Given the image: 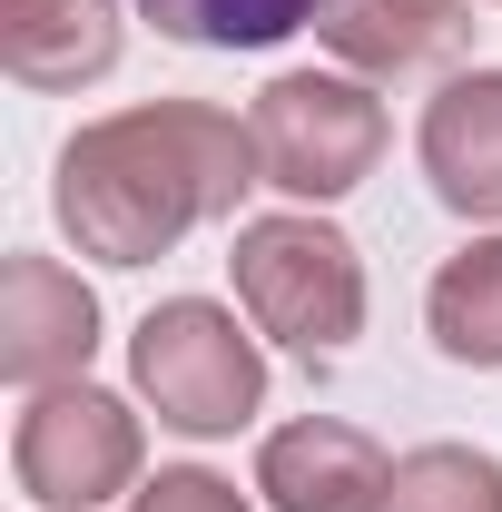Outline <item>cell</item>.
Returning a JSON list of instances; mask_svg holds the SVG:
<instances>
[{
	"mask_svg": "<svg viewBox=\"0 0 502 512\" xmlns=\"http://www.w3.org/2000/svg\"><path fill=\"white\" fill-rule=\"evenodd\" d=\"M384 512H502V463L483 444H414L394 463Z\"/></svg>",
	"mask_w": 502,
	"mask_h": 512,
	"instance_id": "obj_13",
	"label": "cell"
},
{
	"mask_svg": "<svg viewBox=\"0 0 502 512\" xmlns=\"http://www.w3.org/2000/svg\"><path fill=\"white\" fill-rule=\"evenodd\" d=\"M128 512H256L227 473H207V463H168V473H148L138 493H128Z\"/></svg>",
	"mask_w": 502,
	"mask_h": 512,
	"instance_id": "obj_14",
	"label": "cell"
},
{
	"mask_svg": "<svg viewBox=\"0 0 502 512\" xmlns=\"http://www.w3.org/2000/svg\"><path fill=\"white\" fill-rule=\"evenodd\" d=\"M138 414L99 384H50L10 424V473L40 512H99L109 493H138Z\"/></svg>",
	"mask_w": 502,
	"mask_h": 512,
	"instance_id": "obj_5",
	"label": "cell"
},
{
	"mask_svg": "<svg viewBox=\"0 0 502 512\" xmlns=\"http://www.w3.org/2000/svg\"><path fill=\"white\" fill-rule=\"evenodd\" d=\"M138 20H158V40L188 50H276L325 20V0H128Z\"/></svg>",
	"mask_w": 502,
	"mask_h": 512,
	"instance_id": "obj_12",
	"label": "cell"
},
{
	"mask_svg": "<svg viewBox=\"0 0 502 512\" xmlns=\"http://www.w3.org/2000/svg\"><path fill=\"white\" fill-rule=\"evenodd\" d=\"M99 355V296L89 276L60 266V256H10L0 266V375L50 394V384H79Z\"/></svg>",
	"mask_w": 502,
	"mask_h": 512,
	"instance_id": "obj_6",
	"label": "cell"
},
{
	"mask_svg": "<svg viewBox=\"0 0 502 512\" xmlns=\"http://www.w3.org/2000/svg\"><path fill=\"white\" fill-rule=\"evenodd\" d=\"M247 128H256L266 188L296 197V207L355 197L375 178V158H384V99L365 79H345V69H276V79L256 89Z\"/></svg>",
	"mask_w": 502,
	"mask_h": 512,
	"instance_id": "obj_3",
	"label": "cell"
},
{
	"mask_svg": "<svg viewBox=\"0 0 502 512\" xmlns=\"http://www.w3.org/2000/svg\"><path fill=\"white\" fill-rule=\"evenodd\" d=\"M424 325L453 365L493 375L502 365V237H473L463 256H443L434 286H424Z\"/></svg>",
	"mask_w": 502,
	"mask_h": 512,
	"instance_id": "obj_11",
	"label": "cell"
},
{
	"mask_svg": "<svg viewBox=\"0 0 502 512\" xmlns=\"http://www.w3.org/2000/svg\"><path fill=\"white\" fill-rule=\"evenodd\" d=\"M0 60L30 89H79L119 60L109 0H0Z\"/></svg>",
	"mask_w": 502,
	"mask_h": 512,
	"instance_id": "obj_10",
	"label": "cell"
},
{
	"mask_svg": "<svg viewBox=\"0 0 502 512\" xmlns=\"http://www.w3.org/2000/svg\"><path fill=\"white\" fill-rule=\"evenodd\" d=\"M256 493H266V512H384L394 463H384V444L365 424L296 414L256 444Z\"/></svg>",
	"mask_w": 502,
	"mask_h": 512,
	"instance_id": "obj_7",
	"label": "cell"
},
{
	"mask_svg": "<svg viewBox=\"0 0 502 512\" xmlns=\"http://www.w3.org/2000/svg\"><path fill=\"white\" fill-rule=\"evenodd\" d=\"M414 158L453 217L473 227H502V69H463L424 99V128H414Z\"/></svg>",
	"mask_w": 502,
	"mask_h": 512,
	"instance_id": "obj_8",
	"label": "cell"
},
{
	"mask_svg": "<svg viewBox=\"0 0 502 512\" xmlns=\"http://www.w3.org/2000/svg\"><path fill=\"white\" fill-rule=\"evenodd\" d=\"M128 375L158 404V424H168V434H197V444L237 434L256 404H266V355H256V335L227 316L217 296H168V306H148L138 335H128Z\"/></svg>",
	"mask_w": 502,
	"mask_h": 512,
	"instance_id": "obj_4",
	"label": "cell"
},
{
	"mask_svg": "<svg viewBox=\"0 0 502 512\" xmlns=\"http://www.w3.org/2000/svg\"><path fill=\"white\" fill-rule=\"evenodd\" d=\"M247 188H266L247 119H227L217 99H148V109L89 119L69 138L60 178H50V207H60L79 256L158 266L188 227L237 217Z\"/></svg>",
	"mask_w": 502,
	"mask_h": 512,
	"instance_id": "obj_1",
	"label": "cell"
},
{
	"mask_svg": "<svg viewBox=\"0 0 502 512\" xmlns=\"http://www.w3.org/2000/svg\"><path fill=\"white\" fill-rule=\"evenodd\" d=\"M227 276H237L247 325L276 335V345H296V355H345L365 335V256L315 207L247 217L237 247H227Z\"/></svg>",
	"mask_w": 502,
	"mask_h": 512,
	"instance_id": "obj_2",
	"label": "cell"
},
{
	"mask_svg": "<svg viewBox=\"0 0 502 512\" xmlns=\"http://www.w3.org/2000/svg\"><path fill=\"white\" fill-rule=\"evenodd\" d=\"M315 40L345 69H375V79L384 69H424L473 40V0H325Z\"/></svg>",
	"mask_w": 502,
	"mask_h": 512,
	"instance_id": "obj_9",
	"label": "cell"
}]
</instances>
